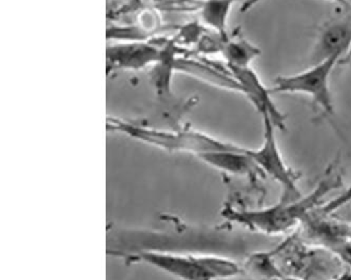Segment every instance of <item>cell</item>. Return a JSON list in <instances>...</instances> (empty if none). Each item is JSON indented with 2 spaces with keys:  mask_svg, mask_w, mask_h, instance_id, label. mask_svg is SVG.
I'll return each mask as SVG.
<instances>
[{
  "mask_svg": "<svg viewBox=\"0 0 351 280\" xmlns=\"http://www.w3.org/2000/svg\"><path fill=\"white\" fill-rule=\"evenodd\" d=\"M256 1H258V0H245L244 3H243L242 11L245 12L250 9Z\"/></svg>",
  "mask_w": 351,
  "mask_h": 280,
  "instance_id": "13",
  "label": "cell"
},
{
  "mask_svg": "<svg viewBox=\"0 0 351 280\" xmlns=\"http://www.w3.org/2000/svg\"><path fill=\"white\" fill-rule=\"evenodd\" d=\"M107 127L109 131L127 135L130 138L144 144L168 152L191 153L196 157L206 153L240 148V146L223 142L221 139L193 129L162 130L117 118L108 119Z\"/></svg>",
  "mask_w": 351,
  "mask_h": 280,
  "instance_id": "2",
  "label": "cell"
},
{
  "mask_svg": "<svg viewBox=\"0 0 351 280\" xmlns=\"http://www.w3.org/2000/svg\"><path fill=\"white\" fill-rule=\"evenodd\" d=\"M221 52L226 60L227 66L233 68H248L261 55L260 49L241 35L232 39L229 37Z\"/></svg>",
  "mask_w": 351,
  "mask_h": 280,
  "instance_id": "12",
  "label": "cell"
},
{
  "mask_svg": "<svg viewBox=\"0 0 351 280\" xmlns=\"http://www.w3.org/2000/svg\"><path fill=\"white\" fill-rule=\"evenodd\" d=\"M174 66L178 71L189 73L190 75L197 76L205 81L219 86L223 89L241 93L240 86L237 80L231 75L230 72L221 73L217 68H211L203 62H194V60H180L174 62Z\"/></svg>",
  "mask_w": 351,
  "mask_h": 280,
  "instance_id": "10",
  "label": "cell"
},
{
  "mask_svg": "<svg viewBox=\"0 0 351 280\" xmlns=\"http://www.w3.org/2000/svg\"><path fill=\"white\" fill-rule=\"evenodd\" d=\"M162 58V51L146 41H125L107 50L108 66L113 71H138Z\"/></svg>",
  "mask_w": 351,
  "mask_h": 280,
  "instance_id": "7",
  "label": "cell"
},
{
  "mask_svg": "<svg viewBox=\"0 0 351 280\" xmlns=\"http://www.w3.org/2000/svg\"><path fill=\"white\" fill-rule=\"evenodd\" d=\"M197 158L208 166H213V169L231 175L252 176L256 173L264 174L249 154V149L243 147L234 150L206 153Z\"/></svg>",
  "mask_w": 351,
  "mask_h": 280,
  "instance_id": "9",
  "label": "cell"
},
{
  "mask_svg": "<svg viewBox=\"0 0 351 280\" xmlns=\"http://www.w3.org/2000/svg\"><path fill=\"white\" fill-rule=\"evenodd\" d=\"M264 125V140L260 148L249 149L252 160L261 171L276 180L283 188V201H298L303 196L298 189L297 175L286 164L283 155L278 149L276 137V125L268 116H263Z\"/></svg>",
  "mask_w": 351,
  "mask_h": 280,
  "instance_id": "5",
  "label": "cell"
},
{
  "mask_svg": "<svg viewBox=\"0 0 351 280\" xmlns=\"http://www.w3.org/2000/svg\"><path fill=\"white\" fill-rule=\"evenodd\" d=\"M235 0H203L199 10L204 23L223 38H229L227 23Z\"/></svg>",
  "mask_w": 351,
  "mask_h": 280,
  "instance_id": "11",
  "label": "cell"
},
{
  "mask_svg": "<svg viewBox=\"0 0 351 280\" xmlns=\"http://www.w3.org/2000/svg\"><path fill=\"white\" fill-rule=\"evenodd\" d=\"M338 187V180L328 178L319 183L311 194L298 201H283L274 207L254 211H230L229 217L250 230L267 235L282 234L297 226L326 194Z\"/></svg>",
  "mask_w": 351,
  "mask_h": 280,
  "instance_id": "3",
  "label": "cell"
},
{
  "mask_svg": "<svg viewBox=\"0 0 351 280\" xmlns=\"http://www.w3.org/2000/svg\"><path fill=\"white\" fill-rule=\"evenodd\" d=\"M342 56L335 55L333 58L319 64H313L301 73L290 76H278L274 80L271 93L304 94L311 96L313 103L319 105L324 113L335 114L332 95H331V73Z\"/></svg>",
  "mask_w": 351,
  "mask_h": 280,
  "instance_id": "4",
  "label": "cell"
},
{
  "mask_svg": "<svg viewBox=\"0 0 351 280\" xmlns=\"http://www.w3.org/2000/svg\"><path fill=\"white\" fill-rule=\"evenodd\" d=\"M329 1H332V3H339L341 5H347L346 0H329Z\"/></svg>",
  "mask_w": 351,
  "mask_h": 280,
  "instance_id": "15",
  "label": "cell"
},
{
  "mask_svg": "<svg viewBox=\"0 0 351 280\" xmlns=\"http://www.w3.org/2000/svg\"><path fill=\"white\" fill-rule=\"evenodd\" d=\"M133 258L178 280H227L245 274L239 262L215 253H180L144 249Z\"/></svg>",
  "mask_w": 351,
  "mask_h": 280,
  "instance_id": "1",
  "label": "cell"
},
{
  "mask_svg": "<svg viewBox=\"0 0 351 280\" xmlns=\"http://www.w3.org/2000/svg\"><path fill=\"white\" fill-rule=\"evenodd\" d=\"M350 47L351 14H347L325 25L311 53V62L315 64L335 55L343 56Z\"/></svg>",
  "mask_w": 351,
  "mask_h": 280,
  "instance_id": "8",
  "label": "cell"
},
{
  "mask_svg": "<svg viewBox=\"0 0 351 280\" xmlns=\"http://www.w3.org/2000/svg\"><path fill=\"white\" fill-rule=\"evenodd\" d=\"M274 280H303L300 279V278L298 277H287V276H280V277L276 278V279Z\"/></svg>",
  "mask_w": 351,
  "mask_h": 280,
  "instance_id": "14",
  "label": "cell"
},
{
  "mask_svg": "<svg viewBox=\"0 0 351 280\" xmlns=\"http://www.w3.org/2000/svg\"><path fill=\"white\" fill-rule=\"evenodd\" d=\"M237 84L240 86L241 93L244 94L261 116H268L274 121L276 128L280 130L285 129V116L280 113L276 103L272 101L271 91L267 89L261 81L258 74L248 68H233L227 66Z\"/></svg>",
  "mask_w": 351,
  "mask_h": 280,
  "instance_id": "6",
  "label": "cell"
}]
</instances>
